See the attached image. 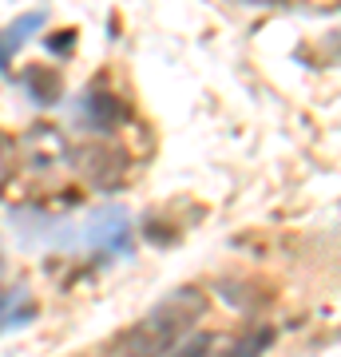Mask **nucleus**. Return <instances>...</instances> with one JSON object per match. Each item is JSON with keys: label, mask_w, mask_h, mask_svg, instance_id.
<instances>
[{"label": "nucleus", "mask_w": 341, "mask_h": 357, "mask_svg": "<svg viewBox=\"0 0 341 357\" xmlns=\"http://www.w3.org/2000/svg\"><path fill=\"white\" fill-rule=\"evenodd\" d=\"M202 310H206V302L195 286L175 290L112 345V357H171L183 345L187 330L202 318Z\"/></svg>", "instance_id": "f257e3e1"}, {"label": "nucleus", "mask_w": 341, "mask_h": 357, "mask_svg": "<svg viewBox=\"0 0 341 357\" xmlns=\"http://www.w3.org/2000/svg\"><path fill=\"white\" fill-rule=\"evenodd\" d=\"M131 243V218L123 206H103L96 215L79 218V246H100V250H123Z\"/></svg>", "instance_id": "f03ea898"}, {"label": "nucleus", "mask_w": 341, "mask_h": 357, "mask_svg": "<svg viewBox=\"0 0 341 357\" xmlns=\"http://www.w3.org/2000/svg\"><path fill=\"white\" fill-rule=\"evenodd\" d=\"M32 318H36V302H32V294H28L24 286L0 290V333L20 330V326H28Z\"/></svg>", "instance_id": "7ed1b4c3"}, {"label": "nucleus", "mask_w": 341, "mask_h": 357, "mask_svg": "<svg viewBox=\"0 0 341 357\" xmlns=\"http://www.w3.org/2000/svg\"><path fill=\"white\" fill-rule=\"evenodd\" d=\"M40 24H44V13H28V16H20L16 24H8L4 32H0V72H4V64H8V56L28 40V32L40 28Z\"/></svg>", "instance_id": "20e7f679"}, {"label": "nucleus", "mask_w": 341, "mask_h": 357, "mask_svg": "<svg viewBox=\"0 0 341 357\" xmlns=\"http://www.w3.org/2000/svg\"><path fill=\"white\" fill-rule=\"evenodd\" d=\"M24 84H28V91L36 96V103H56L60 91H63V79L56 76V72H44V68H32Z\"/></svg>", "instance_id": "39448f33"}]
</instances>
